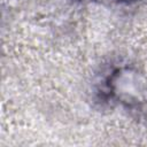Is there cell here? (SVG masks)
I'll return each mask as SVG.
<instances>
[{
	"label": "cell",
	"mask_w": 147,
	"mask_h": 147,
	"mask_svg": "<svg viewBox=\"0 0 147 147\" xmlns=\"http://www.w3.org/2000/svg\"><path fill=\"white\" fill-rule=\"evenodd\" d=\"M115 1H117V2H119V3L130 5V3H133V2H136V1H138V0H115Z\"/></svg>",
	"instance_id": "obj_1"
}]
</instances>
